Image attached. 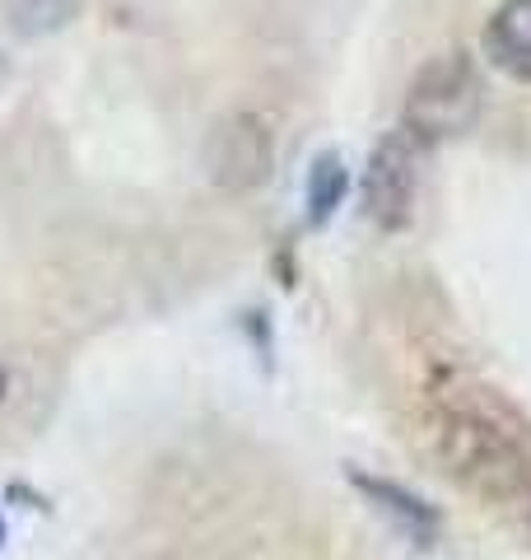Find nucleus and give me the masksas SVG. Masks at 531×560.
Returning a JSON list of instances; mask_svg holds the SVG:
<instances>
[{
	"label": "nucleus",
	"mask_w": 531,
	"mask_h": 560,
	"mask_svg": "<svg viewBox=\"0 0 531 560\" xmlns=\"http://www.w3.org/2000/svg\"><path fill=\"white\" fill-rule=\"evenodd\" d=\"M429 448L452 481H462L485 500L518 495V486L527 477L518 444L494 420L475 416L467 407H438L429 416Z\"/></svg>",
	"instance_id": "obj_1"
},
{
	"label": "nucleus",
	"mask_w": 531,
	"mask_h": 560,
	"mask_svg": "<svg viewBox=\"0 0 531 560\" xmlns=\"http://www.w3.org/2000/svg\"><path fill=\"white\" fill-rule=\"evenodd\" d=\"M475 113H481V80L462 51H448L415 75L411 94H405L401 131H411L420 145H434V140L462 136Z\"/></svg>",
	"instance_id": "obj_2"
},
{
	"label": "nucleus",
	"mask_w": 531,
	"mask_h": 560,
	"mask_svg": "<svg viewBox=\"0 0 531 560\" xmlns=\"http://www.w3.org/2000/svg\"><path fill=\"white\" fill-rule=\"evenodd\" d=\"M420 154L424 145L411 131H392L374 150V160L364 168V210L368 220L382 224V230H401L411 220V206H415V183H420Z\"/></svg>",
	"instance_id": "obj_3"
},
{
	"label": "nucleus",
	"mask_w": 531,
	"mask_h": 560,
	"mask_svg": "<svg viewBox=\"0 0 531 560\" xmlns=\"http://www.w3.org/2000/svg\"><path fill=\"white\" fill-rule=\"evenodd\" d=\"M271 168V136L257 117H228L210 140V173L220 187H252Z\"/></svg>",
	"instance_id": "obj_4"
},
{
	"label": "nucleus",
	"mask_w": 531,
	"mask_h": 560,
	"mask_svg": "<svg viewBox=\"0 0 531 560\" xmlns=\"http://www.w3.org/2000/svg\"><path fill=\"white\" fill-rule=\"evenodd\" d=\"M485 47L494 66L512 80H531V0H504L485 28Z\"/></svg>",
	"instance_id": "obj_5"
},
{
	"label": "nucleus",
	"mask_w": 531,
	"mask_h": 560,
	"mask_svg": "<svg viewBox=\"0 0 531 560\" xmlns=\"http://www.w3.org/2000/svg\"><path fill=\"white\" fill-rule=\"evenodd\" d=\"M345 191H350V173L341 168V160H335V154L317 160L312 173H308V215H312V224H322L331 210L345 201Z\"/></svg>",
	"instance_id": "obj_6"
},
{
	"label": "nucleus",
	"mask_w": 531,
	"mask_h": 560,
	"mask_svg": "<svg viewBox=\"0 0 531 560\" xmlns=\"http://www.w3.org/2000/svg\"><path fill=\"white\" fill-rule=\"evenodd\" d=\"M354 481H359V490H368V495H374V500H382V510H397V514H401L405 523H411V528H415L420 537H424V533L434 537V514L424 510L420 500L405 495L401 486H387V481H374V477H354Z\"/></svg>",
	"instance_id": "obj_7"
},
{
	"label": "nucleus",
	"mask_w": 531,
	"mask_h": 560,
	"mask_svg": "<svg viewBox=\"0 0 531 560\" xmlns=\"http://www.w3.org/2000/svg\"><path fill=\"white\" fill-rule=\"evenodd\" d=\"M0 397H5V370H0Z\"/></svg>",
	"instance_id": "obj_8"
},
{
	"label": "nucleus",
	"mask_w": 531,
	"mask_h": 560,
	"mask_svg": "<svg viewBox=\"0 0 531 560\" xmlns=\"http://www.w3.org/2000/svg\"><path fill=\"white\" fill-rule=\"evenodd\" d=\"M0 537H5V528H0Z\"/></svg>",
	"instance_id": "obj_9"
}]
</instances>
